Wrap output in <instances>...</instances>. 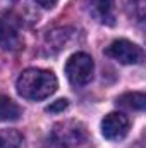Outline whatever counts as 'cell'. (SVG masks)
Returning <instances> with one entry per match:
<instances>
[{"instance_id":"obj_1","label":"cell","mask_w":146,"mask_h":148,"mask_svg":"<svg viewBox=\"0 0 146 148\" xmlns=\"http://www.w3.org/2000/svg\"><path fill=\"white\" fill-rule=\"evenodd\" d=\"M57 84H59L57 77L52 71L33 67V69H26L21 73V76L17 77L16 88L23 98L36 102V100H45L50 95H53L57 90Z\"/></svg>"},{"instance_id":"obj_2","label":"cell","mask_w":146,"mask_h":148,"mask_svg":"<svg viewBox=\"0 0 146 148\" xmlns=\"http://www.w3.org/2000/svg\"><path fill=\"white\" fill-rule=\"evenodd\" d=\"M52 140L60 148H89L91 140L86 126L79 121L67 119L53 124Z\"/></svg>"},{"instance_id":"obj_3","label":"cell","mask_w":146,"mask_h":148,"mask_svg":"<svg viewBox=\"0 0 146 148\" xmlns=\"http://www.w3.org/2000/svg\"><path fill=\"white\" fill-rule=\"evenodd\" d=\"M23 47V31H21V19L5 10L0 14V48L5 52H16Z\"/></svg>"},{"instance_id":"obj_4","label":"cell","mask_w":146,"mask_h":148,"mask_svg":"<svg viewBox=\"0 0 146 148\" xmlns=\"http://www.w3.org/2000/svg\"><path fill=\"white\" fill-rule=\"evenodd\" d=\"M93 71H95L93 59L84 52H77V53L71 55L67 64H65L67 79L76 86L88 84L93 79Z\"/></svg>"},{"instance_id":"obj_5","label":"cell","mask_w":146,"mask_h":148,"mask_svg":"<svg viewBox=\"0 0 146 148\" xmlns=\"http://www.w3.org/2000/svg\"><path fill=\"white\" fill-rule=\"evenodd\" d=\"M105 55L112 57L113 60H117L120 64L131 66V64H138L141 60L143 52L136 43H132L129 40H115L105 48Z\"/></svg>"},{"instance_id":"obj_6","label":"cell","mask_w":146,"mask_h":148,"mask_svg":"<svg viewBox=\"0 0 146 148\" xmlns=\"http://www.w3.org/2000/svg\"><path fill=\"white\" fill-rule=\"evenodd\" d=\"M129 133V119L120 112H110L102 121V134L110 141L124 140Z\"/></svg>"},{"instance_id":"obj_7","label":"cell","mask_w":146,"mask_h":148,"mask_svg":"<svg viewBox=\"0 0 146 148\" xmlns=\"http://www.w3.org/2000/svg\"><path fill=\"white\" fill-rule=\"evenodd\" d=\"M117 105L122 107V109H127V110L141 112V110H145L146 97H145V93H141V91L124 93V95H120V97L117 98Z\"/></svg>"},{"instance_id":"obj_8","label":"cell","mask_w":146,"mask_h":148,"mask_svg":"<svg viewBox=\"0 0 146 148\" xmlns=\"http://www.w3.org/2000/svg\"><path fill=\"white\" fill-rule=\"evenodd\" d=\"M21 115L19 105L10 100L5 95H0V122H9V121H17Z\"/></svg>"},{"instance_id":"obj_9","label":"cell","mask_w":146,"mask_h":148,"mask_svg":"<svg viewBox=\"0 0 146 148\" xmlns=\"http://www.w3.org/2000/svg\"><path fill=\"white\" fill-rule=\"evenodd\" d=\"M91 5L102 23L113 24V0H91Z\"/></svg>"},{"instance_id":"obj_10","label":"cell","mask_w":146,"mask_h":148,"mask_svg":"<svg viewBox=\"0 0 146 148\" xmlns=\"http://www.w3.org/2000/svg\"><path fill=\"white\" fill-rule=\"evenodd\" d=\"M23 134L16 129H0V148H23Z\"/></svg>"},{"instance_id":"obj_11","label":"cell","mask_w":146,"mask_h":148,"mask_svg":"<svg viewBox=\"0 0 146 148\" xmlns=\"http://www.w3.org/2000/svg\"><path fill=\"white\" fill-rule=\"evenodd\" d=\"M126 9L136 19H143V16H145V0H126Z\"/></svg>"},{"instance_id":"obj_12","label":"cell","mask_w":146,"mask_h":148,"mask_svg":"<svg viewBox=\"0 0 146 148\" xmlns=\"http://www.w3.org/2000/svg\"><path fill=\"white\" fill-rule=\"evenodd\" d=\"M69 107V102L65 98H60V100H55L52 105L46 107V112H52V114H59V112H64Z\"/></svg>"},{"instance_id":"obj_13","label":"cell","mask_w":146,"mask_h":148,"mask_svg":"<svg viewBox=\"0 0 146 148\" xmlns=\"http://www.w3.org/2000/svg\"><path fill=\"white\" fill-rule=\"evenodd\" d=\"M36 3H40L41 7H46V9H50V7H53L59 0H35Z\"/></svg>"}]
</instances>
